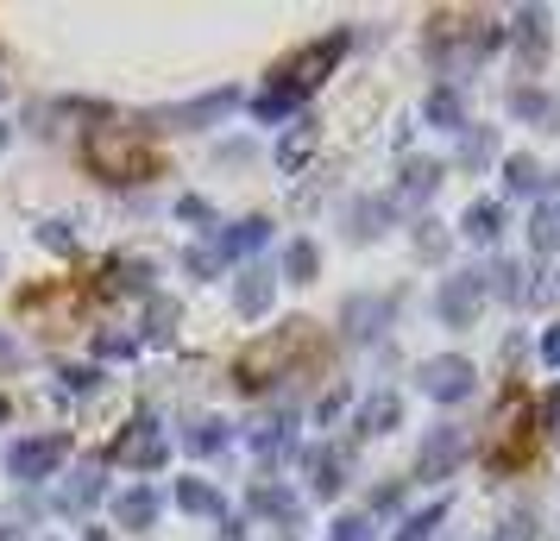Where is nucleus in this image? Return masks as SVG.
I'll return each mask as SVG.
<instances>
[{
    "instance_id": "nucleus-7",
    "label": "nucleus",
    "mask_w": 560,
    "mask_h": 541,
    "mask_svg": "<svg viewBox=\"0 0 560 541\" xmlns=\"http://www.w3.org/2000/svg\"><path fill=\"white\" fill-rule=\"evenodd\" d=\"M459 454H466V435H459V428H434L429 440H422V479H447V472H454L459 466Z\"/></svg>"
},
{
    "instance_id": "nucleus-5",
    "label": "nucleus",
    "mask_w": 560,
    "mask_h": 541,
    "mask_svg": "<svg viewBox=\"0 0 560 541\" xmlns=\"http://www.w3.org/2000/svg\"><path fill=\"white\" fill-rule=\"evenodd\" d=\"M422 390H429V397H441V403L472 397V360H454V353L429 360V365H422Z\"/></svg>"
},
{
    "instance_id": "nucleus-12",
    "label": "nucleus",
    "mask_w": 560,
    "mask_h": 541,
    "mask_svg": "<svg viewBox=\"0 0 560 541\" xmlns=\"http://www.w3.org/2000/svg\"><path fill=\"white\" fill-rule=\"evenodd\" d=\"M504 183L516 196H535V189H541V164H535V157H504Z\"/></svg>"
},
{
    "instance_id": "nucleus-16",
    "label": "nucleus",
    "mask_w": 560,
    "mask_h": 541,
    "mask_svg": "<svg viewBox=\"0 0 560 541\" xmlns=\"http://www.w3.org/2000/svg\"><path fill=\"white\" fill-rule=\"evenodd\" d=\"M498 541H535V516H504Z\"/></svg>"
},
{
    "instance_id": "nucleus-19",
    "label": "nucleus",
    "mask_w": 560,
    "mask_h": 541,
    "mask_svg": "<svg viewBox=\"0 0 560 541\" xmlns=\"http://www.w3.org/2000/svg\"><path fill=\"white\" fill-rule=\"evenodd\" d=\"M541 360H548V365H560V321L548 328V334H541Z\"/></svg>"
},
{
    "instance_id": "nucleus-17",
    "label": "nucleus",
    "mask_w": 560,
    "mask_h": 541,
    "mask_svg": "<svg viewBox=\"0 0 560 541\" xmlns=\"http://www.w3.org/2000/svg\"><path fill=\"white\" fill-rule=\"evenodd\" d=\"M485 157H491V132H466V164H485Z\"/></svg>"
},
{
    "instance_id": "nucleus-8",
    "label": "nucleus",
    "mask_w": 560,
    "mask_h": 541,
    "mask_svg": "<svg viewBox=\"0 0 560 541\" xmlns=\"http://www.w3.org/2000/svg\"><path fill=\"white\" fill-rule=\"evenodd\" d=\"M510 114H523V120H535L541 132H560V102H555V95H541L535 82H523V89H510Z\"/></svg>"
},
{
    "instance_id": "nucleus-14",
    "label": "nucleus",
    "mask_w": 560,
    "mask_h": 541,
    "mask_svg": "<svg viewBox=\"0 0 560 541\" xmlns=\"http://www.w3.org/2000/svg\"><path fill=\"white\" fill-rule=\"evenodd\" d=\"M429 120H441V127H459V102L447 95V89H441V95L429 102Z\"/></svg>"
},
{
    "instance_id": "nucleus-18",
    "label": "nucleus",
    "mask_w": 560,
    "mask_h": 541,
    "mask_svg": "<svg viewBox=\"0 0 560 541\" xmlns=\"http://www.w3.org/2000/svg\"><path fill=\"white\" fill-rule=\"evenodd\" d=\"M541 422H548V435H560V385L548 390V403H541Z\"/></svg>"
},
{
    "instance_id": "nucleus-6",
    "label": "nucleus",
    "mask_w": 560,
    "mask_h": 541,
    "mask_svg": "<svg viewBox=\"0 0 560 541\" xmlns=\"http://www.w3.org/2000/svg\"><path fill=\"white\" fill-rule=\"evenodd\" d=\"M485 303V284L466 271V278H447V290H441V315H447V328H472V315H479Z\"/></svg>"
},
{
    "instance_id": "nucleus-13",
    "label": "nucleus",
    "mask_w": 560,
    "mask_h": 541,
    "mask_svg": "<svg viewBox=\"0 0 560 541\" xmlns=\"http://www.w3.org/2000/svg\"><path fill=\"white\" fill-rule=\"evenodd\" d=\"M390 422H397V397H372V403H365V428H372V435H384Z\"/></svg>"
},
{
    "instance_id": "nucleus-15",
    "label": "nucleus",
    "mask_w": 560,
    "mask_h": 541,
    "mask_svg": "<svg viewBox=\"0 0 560 541\" xmlns=\"http://www.w3.org/2000/svg\"><path fill=\"white\" fill-rule=\"evenodd\" d=\"M441 516H447V504H434V510H422V516H416V522H409V529H404L397 541H422V536L434 529V522H441Z\"/></svg>"
},
{
    "instance_id": "nucleus-10",
    "label": "nucleus",
    "mask_w": 560,
    "mask_h": 541,
    "mask_svg": "<svg viewBox=\"0 0 560 541\" xmlns=\"http://www.w3.org/2000/svg\"><path fill=\"white\" fill-rule=\"evenodd\" d=\"M459 227H466V239H498V227H504V214H498V202H472L466 208V221H459Z\"/></svg>"
},
{
    "instance_id": "nucleus-3",
    "label": "nucleus",
    "mask_w": 560,
    "mask_h": 541,
    "mask_svg": "<svg viewBox=\"0 0 560 541\" xmlns=\"http://www.w3.org/2000/svg\"><path fill=\"white\" fill-rule=\"evenodd\" d=\"M308 346H315L308 321H290V328H278V334L253 340V346L240 353V365H233V372H240V385H246V390H265V385H278V378H290Z\"/></svg>"
},
{
    "instance_id": "nucleus-20",
    "label": "nucleus",
    "mask_w": 560,
    "mask_h": 541,
    "mask_svg": "<svg viewBox=\"0 0 560 541\" xmlns=\"http://www.w3.org/2000/svg\"><path fill=\"white\" fill-rule=\"evenodd\" d=\"M290 271H296V278H308V271H315V252H308V246H296V252H290Z\"/></svg>"
},
{
    "instance_id": "nucleus-9",
    "label": "nucleus",
    "mask_w": 560,
    "mask_h": 541,
    "mask_svg": "<svg viewBox=\"0 0 560 541\" xmlns=\"http://www.w3.org/2000/svg\"><path fill=\"white\" fill-rule=\"evenodd\" d=\"M516 57L541 70V57H548V13L541 7H523V20H516Z\"/></svg>"
},
{
    "instance_id": "nucleus-11",
    "label": "nucleus",
    "mask_w": 560,
    "mask_h": 541,
    "mask_svg": "<svg viewBox=\"0 0 560 541\" xmlns=\"http://www.w3.org/2000/svg\"><path fill=\"white\" fill-rule=\"evenodd\" d=\"M529 239H535V252H555V246H560V202H541V208H535Z\"/></svg>"
},
{
    "instance_id": "nucleus-2",
    "label": "nucleus",
    "mask_w": 560,
    "mask_h": 541,
    "mask_svg": "<svg viewBox=\"0 0 560 541\" xmlns=\"http://www.w3.org/2000/svg\"><path fill=\"white\" fill-rule=\"evenodd\" d=\"M82 164L107 183H152L158 170H164L158 145L139 139V132H95V139L82 145Z\"/></svg>"
},
{
    "instance_id": "nucleus-1",
    "label": "nucleus",
    "mask_w": 560,
    "mask_h": 541,
    "mask_svg": "<svg viewBox=\"0 0 560 541\" xmlns=\"http://www.w3.org/2000/svg\"><path fill=\"white\" fill-rule=\"evenodd\" d=\"M529 447H535V403L510 385L504 397H498L491 422H485V435H479V460L491 466L498 479H510V472L529 466Z\"/></svg>"
},
{
    "instance_id": "nucleus-4",
    "label": "nucleus",
    "mask_w": 560,
    "mask_h": 541,
    "mask_svg": "<svg viewBox=\"0 0 560 541\" xmlns=\"http://www.w3.org/2000/svg\"><path fill=\"white\" fill-rule=\"evenodd\" d=\"M340 45H347V38H328V45H308L303 57H290V63L278 70V89L265 95V114H278V107H290L296 95H308V89H315V82H322V77L334 70Z\"/></svg>"
}]
</instances>
